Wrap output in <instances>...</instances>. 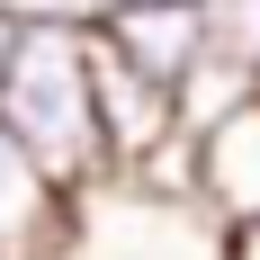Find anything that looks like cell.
<instances>
[{
	"instance_id": "10",
	"label": "cell",
	"mask_w": 260,
	"mask_h": 260,
	"mask_svg": "<svg viewBox=\"0 0 260 260\" xmlns=\"http://www.w3.org/2000/svg\"><path fill=\"white\" fill-rule=\"evenodd\" d=\"M99 9H108V0H99Z\"/></svg>"
},
{
	"instance_id": "7",
	"label": "cell",
	"mask_w": 260,
	"mask_h": 260,
	"mask_svg": "<svg viewBox=\"0 0 260 260\" xmlns=\"http://www.w3.org/2000/svg\"><path fill=\"white\" fill-rule=\"evenodd\" d=\"M251 90H260V72H242V63L207 54V63L180 81V126H188V135H198V126H215V117H224V108H242Z\"/></svg>"
},
{
	"instance_id": "3",
	"label": "cell",
	"mask_w": 260,
	"mask_h": 260,
	"mask_svg": "<svg viewBox=\"0 0 260 260\" xmlns=\"http://www.w3.org/2000/svg\"><path fill=\"white\" fill-rule=\"evenodd\" d=\"M90 36L180 99V81L207 63V0H108L90 18Z\"/></svg>"
},
{
	"instance_id": "1",
	"label": "cell",
	"mask_w": 260,
	"mask_h": 260,
	"mask_svg": "<svg viewBox=\"0 0 260 260\" xmlns=\"http://www.w3.org/2000/svg\"><path fill=\"white\" fill-rule=\"evenodd\" d=\"M0 126L45 161L54 188L90 198L108 180L90 18H18V45H9V72H0Z\"/></svg>"
},
{
	"instance_id": "9",
	"label": "cell",
	"mask_w": 260,
	"mask_h": 260,
	"mask_svg": "<svg viewBox=\"0 0 260 260\" xmlns=\"http://www.w3.org/2000/svg\"><path fill=\"white\" fill-rule=\"evenodd\" d=\"M9 45H18V9L0 0V72H9Z\"/></svg>"
},
{
	"instance_id": "8",
	"label": "cell",
	"mask_w": 260,
	"mask_h": 260,
	"mask_svg": "<svg viewBox=\"0 0 260 260\" xmlns=\"http://www.w3.org/2000/svg\"><path fill=\"white\" fill-rule=\"evenodd\" d=\"M207 54L260 72V0H207Z\"/></svg>"
},
{
	"instance_id": "2",
	"label": "cell",
	"mask_w": 260,
	"mask_h": 260,
	"mask_svg": "<svg viewBox=\"0 0 260 260\" xmlns=\"http://www.w3.org/2000/svg\"><path fill=\"white\" fill-rule=\"evenodd\" d=\"M72 260H234V234L207 207H171V198H144L126 180H99L81 198Z\"/></svg>"
},
{
	"instance_id": "6",
	"label": "cell",
	"mask_w": 260,
	"mask_h": 260,
	"mask_svg": "<svg viewBox=\"0 0 260 260\" xmlns=\"http://www.w3.org/2000/svg\"><path fill=\"white\" fill-rule=\"evenodd\" d=\"M198 207L224 234H260V90L198 126Z\"/></svg>"
},
{
	"instance_id": "4",
	"label": "cell",
	"mask_w": 260,
	"mask_h": 260,
	"mask_svg": "<svg viewBox=\"0 0 260 260\" xmlns=\"http://www.w3.org/2000/svg\"><path fill=\"white\" fill-rule=\"evenodd\" d=\"M81 198L45 180V161L0 126V260H72Z\"/></svg>"
},
{
	"instance_id": "5",
	"label": "cell",
	"mask_w": 260,
	"mask_h": 260,
	"mask_svg": "<svg viewBox=\"0 0 260 260\" xmlns=\"http://www.w3.org/2000/svg\"><path fill=\"white\" fill-rule=\"evenodd\" d=\"M90 72H99V144H108V180H126L153 144H171V135H180V99H171L161 81H144L126 54H108L99 36H90Z\"/></svg>"
}]
</instances>
